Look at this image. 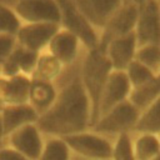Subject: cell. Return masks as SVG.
I'll use <instances>...</instances> for the list:
<instances>
[{
  "label": "cell",
  "mask_w": 160,
  "mask_h": 160,
  "mask_svg": "<svg viewBox=\"0 0 160 160\" xmlns=\"http://www.w3.org/2000/svg\"><path fill=\"white\" fill-rule=\"evenodd\" d=\"M44 136L64 138L91 128V104L80 80V74L72 76L58 89V95L50 109L35 122Z\"/></svg>",
  "instance_id": "1"
},
{
  "label": "cell",
  "mask_w": 160,
  "mask_h": 160,
  "mask_svg": "<svg viewBox=\"0 0 160 160\" xmlns=\"http://www.w3.org/2000/svg\"><path fill=\"white\" fill-rule=\"evenodd\" d=\"M111 71L112 68L104 49L98 46L86 51L79 74L91 104V126L98 120L100 96Z\"/></svg>",
  "instance_id": "2"
},
{
  "label": "cell",
  "mask_w": 160,
  "mask_h": 160,
  "mask_svg": "<svg viewBox=\"0 0 160 160\" xmlns=\"http://www.w3.org/2000/svg\"><path fill=\"white\" fill-rule=\"evenodd\" d=\"M61 139L71 152V160H111L114 140L90 129Z\"/></svg>",
  "instance_id": "3"
},
{
  "label": "cell",
  "mask_w": 160,
  "mask_h": 160,
  "mask_svg": "<svg viewBox=\"0 0 160 160\" xmlns=\"http://www.w3.org/2000/svg\"><path fill=\"white\" fill-rule=\"evenodd\" d=\"M140 110L129 100L110 109L94 122L90 130L115 140L119 135L131 134L139 120Z\"/></svg>",
  "instance_id": "4"
},
{
  "label": "cell",
  "mask_w": 160,
  "mask_h": 160,
  "mask_svg": "<svg viewBox=\"0 0 160 160\" xmlns=\"http://www.w3.org/2000/svg\"><path fill=\"white\" fill-rule=\"evenodd\" d=\"M61 10L60 28L75 35L88 50L96 49L100 42V32L86 20L71 0H58Z\"/></svg>",
  "instance_id": "5"
},
{
  "label": "cell",
  "mask_w": 160,
  "mask_h": 160,
  "mask_svg": "<svg viewBox=\"0 0 160 160\" xmlns=\"http://www.w3.org/2000/svg\"><path fill=\"white\" fill-rule=\"evenodd\" d=\"M134 34L138 45H160V4L158 0H140Z\"/></svg>",
  "instance_id": "6"
},
{
  "label": "cell",
  "mask_w": 160,
  "mask_h": 160,
  "mask_svg": "<svg viewBox=\"0 0 160 160\" xmlns=\"http://www.w3.org/2000/svg\"><path fill=\"white\" fill-rule=\"evenodd\" d=\"M12 10L21 22L59 24L61 10L58 0H18Z\"/></svg>",
  "instance_id": "7"
},
{
  "label": "cell",
  "mask_w": 160,
  "mask_h": 160,
  "mask_svg": "<svg viewBox=\"0 0 160 160\" xmlns=\"http://www.w3.org/2000/svg\"><path fill=\"white\" fill-rule=\"evenodd\" d=\"M60 30L59 24L51 22H22L15 34L16 42L31 51H46L51 39Z\"/></svg>",
  "instance_id": "8"
},
{
  "label": "cell",
  "mask_w": 160,
  "mask_h": 160,
  "mask_svg": "<svg viewBox=\"0 0 160 160\" xmlns=\"http://www.w3.org/2000/svg\"><path fill=\"white\" fill-rule=\"evenodd\" d=\"M45 144V136L36 124L25 125L4 139V145L16 150L30 160H38Z\"/></svg>",
  "instance_id": "9"
},
{
  "label": "cell",
  "mask_w": 160,
  "mask_h": 160,
  "mask_svg": "<svg viewBox=\"0 0 160 160\" xmlns=\"http://www.w3.org/2000/svg\"><path fill=\"white\" fill-rule=\"evenodd\" d=\"M138 4L124 2L120 9L112 15L105 28L100 31L99 48H104L110 40L134 32L136 20H138Z\"/></svg>",
  "instance_id": "10"
},
{
  "label": "cell",
  "mask_w": 160,
  "mask_h": 160,
  "mask_svg": "<svg viewBox=\"0 0 160 160\" xmlns=\"http://www.w3.org/2000/svg\"><path fill=\"white\" fill-rule=\"evenodd\" d=\"M131 89L132 88L130 85V81H129L125 71L112 70L106 80V84H105L101 96H100L98 119H99V116H101L102 114L109 111L110 109L129 100Z\"/></svg>",
  "instance_id": "11"
},
{
  "label": "cell",
  "mask_w": 160,
  "mask_h": 160,
  "mask_svg": "<svg viewBox=\"0 0 160 160\" xmlns=\"http://www.w3.org/2000/svg\"><path fill=\"white\" fill-rule=\"evenodd\" d=\"M74 2L86 20L100 32L124 4V0H75Z\"/></svg>",
  "instance_id": "12"
},
{
  "label": "cell",
  "mask_w": 160,
  "mask_h": 160,
  "mask_svg": "<svg viewBox=\"0 0 160 160\" xmlns=\"http://www.w3.org/2000/svg\"><path fill=\"white\" fill-rule=\"evenodd\" d=\"M138 46L139 45L135 34L130 32L110 40L101 49L105 50L112 70L125 71V69L135 60Z\"/></svg>",
  "instance_id": "13"
},
{
  "label": "cell",
  "mask_w": 160,
  "mask_h": 160,
  "mask_svg": "<svg viewBox=\"0 0 160 160\" xmlns=\"http://www.w3.org/2000/svg\"><path fill=\"white\" fill-rule=\"evenodd\" d=\"M80 46L81 42L75 35L60 28V30L51 39L46 51L65 68L76 60Z\"/></svg>",
  "instance_id": "14"
},
{
  "label": "cell",
  "mask_w": 160,
  "mask_h": 160,
  "mask_svg": "<svg viewBox=\"0 0 160 160\" xmlns=\"http://www.w3.org/2000/svg\"><path fill=\"white\" fill-rule=\"evenodd\" d=\"M39 52L31 51L19 44L14 48L9 58L1 64V75L2 76H14L19 74H24L28 76H31L38 59Z\"/></svg>",
  "instance_id": "15"
},
{
  "label": "cell",
  "mask_w": 160,
  "mask_h": 160,
  "mask_svg": "<svg viewBox=\"0 0 160 160\" xmlns=\"http://www.w3.org/2000/svg\"><path fill=\"white\" fill-rule=\"evenodd\" d=\"M0 118L2 122L4 135L6 138L12 131L25 125L35 124L39 119V115L29 102H25V104L4 105L0 112Z\"/></svg>",
  "instance_id": "16"
},
{
  "label": "cell",
  "mask_w": 160,
  "mask_h": 160,
  "mask_svg": "<svg viewBox=\"0 0 160 160\" xmlns=\"http://www.w3.org/2000/svg\"><path fill=\"white\" fill-rule=\"evenodd\" d=\"M31 76L19 74L0 78V100L4 105L25 104L29 100Z\"/></svg>",
  "instance_id": "17"
},
{
  "label": "cell",
  "mask_w": 160,
  "mask_h": 160,
  "mask_svg": "<svg viewBox=\"0 0 160 160\" xmlns=\"http://www.w3.org/2000/svg\"><path fill=\"white\" fill-rule=\"evenodd\" d=\"M56 95L58 88L55 82L31 78L28 102L32 106V109L38 112L39 116L50 109V106L54 104L56 99Z\"/></svg>",
  "instance_id": "18"
},
{
  "label": "cell",
  "mask_w": 160,
  "mask_h": 160,
  "mask_svg": "<svg viewBox=\"0 0 160 160\" xmlns=\"http://www.w3.org/2000/svg\"><path fill=\"white\" fill-rule=\"evenodd\" d=\"M160 96V74H156L145 84L132 88L129 101L140 111Z\"/></svg>",
  "instance_id": "19"
},
{
  "label": "cell",
  "mask_w": 160,
  "mask_h": 160,
  "mask_svg": "<svg viewBox=\"0 0 160 160\" xmlns=\"http://www.w3.org/2000/svg\"><path fill=\"white\" fill-rule=\"evenodd\" d=\"M131 134H160V96L140 111L139 120Z\"/></svg>",
  "instance_id": "20"
},
{
  "label": "cell",
  "mask_w": 160,
  "mask_h": 160,
  "mask_svg": "<svg viewBox=\"0 0 160 160\" xmlns=\"http://www.w3.org/2000/svg\"><path fill=\"white\" fill-rule=\"evenodd\" d=\"M136 160H152L160 154V139L155 134H131Z\"/></svg>",
  "instance_id": "21"
},
{
  "label": "cell",
  "mask_w": 160,
  "mask_h": 160,
  "mask_svg": "<svg viewBox=\"0 0 160 160\" xmlns=\"http://www.w3.org/2000/svg\"><path fill=\"white\" fill-rule=\"evenodd\" d=\"M62 68L64 66L52 55H50L48 51H44L39 55V59L31 78L55 82V80L60 76Z\"/></svg>",
  "instance_id": "22"
},
{
  "label": "cell",
  "mask_w": 160,
  "mask_h": 160,
  "mask_svg": "<svg viewBox=\"0 0 160 160\" xmlns=\"http://www.w3.org/2000/svg\"><path fill=\"white\" fill-rule=\"evenodd\" d=\"M38 160H71V152L61 138L45 136L44 149Z\"/></svg>",
  "instance_id": "23"
},
{
  "label": "cell",
  "mask_w": 160,
  "mask_h": 160,
  "mask_svg": "<svg viewBox=\"0 0 160 160\" xmlns=\"http://www.w3.org/2000/svg\"><path fill=\"white\" fill-rule=\"evenodd\" d=\"M135 60L152 70L155 74L160 70V45L158 44H149V45H140L138 46Z\"/></svg>",
  "instance_id": "24"
},
{
  "label": "cell",
  "mask_w": 160,
  "mask_h": 160,
  "mask_svg": "<svg viewBox=\"0 0 160 160\" xmlns=\"http://www.w3.org/2000/svg\"><path fill=\"white\" fill-rule=\"evenodd\" d=\"M125 74H126L129 81H130L131 88L140 86V85L145 84L146 81H149L151 78H154L156 75L152 70H150L149 68H146L145 65L139 62L138 60H134L125 69Z\"/></svg>",
  "instance_id": "25"
},
{
  "label": "cell",
  "mask_w": 160,
  "mask_h": 160,
  "mask_svg": "<svg viewBox=\"0 0 160 160\" xmlns=\"http://www.w3.org/2000/svg\"><path fill=\"white\" fill-rule=\"evenodd\" d=\"M111 160H136L134 155V150H132L131 134L119 135L114 140Z\"/></svg>",
  "instance_id": "26"
},
{
  "label": "cell",
  "mask_w": 160,
  "mask_h": 160,
  "mask_svg": "<svg viewBox=\"0 0 160 160\" xmlns=\"http://www.w3.org/2000/svg\"><path fill=\"white\" fill-rule=\"evenodd\" d=\"M22 22L16 16L15 11L0 2V34H16Z\"/></svg>",
  "instance_id": "27"
},
{
  "label": "cell",
  "mask_w": 160,
  "mask_h": 160,
  "mask_svg": "<svg viewBox=\"0 0 160 160\" xmlns=\"http://www.w3.org/2000/svg\"><path fill=\"white\" fill-rule=\"evenodd\" d=\"M16 38L14 34H0V66L9 58L14 48L16 46Z\"/></svg>",
  "instance_id": "28"
},
{
  "label": "cell",
  "mask_w": 160,
  "mask_h": 160,
  "mask_svg": "<svg viewBox=\"0 0 160 160\" xmlns=\"http://www.w3.org/2000/svg\"><path fill=\"white\" fill-rule=\"evenodd\" d=\"M0 160H30L28 158H25L24 155H21L20 152H18L16 150L2 145L0 148Z\"/></svg>",
  "instance_id": "29"
},
{
  "label": "cell",
  "mask_w": 160,
  "mask_h": 160,
  "mask_svg": "<svg viewBox=\"0 0 160 160\" xmlns=\"http://www.w3.org/2000/svg\"><path fill=\"white\" fill-rule=\"evenodd\" d=\"M4 139H5V135H4V129H2V122H1V118H0V148L4 145Z\"/></svg>",
  "instance_id": "30"
},
{
  "label": "cell",
  "mask_w": 160,
  "mask_h": 160,
  "mask_svg": "<svg viewBox=\"0 0 160 160\" xmlns=\"http://www.w3.org/2000/svg\"><path fill=\"white\" fill-rule=\"evenodd\" d=\"M124 2H135V4H139L140 0H124Z\"/></svg>",
  "instance_id": "31"
},
{
  "label": "cell",
  "mask_w": 160,
  "mask_h": 160,
  "mask_svg": "<svg viewBox=\"0 0 160 160\" xmlns=\"http://www.w3.org/2000/svg\"><path fill=\"white\" fill-rule=\"evenodd\" d=\"M2 108H4V102L0 100V112H1V110H2Z\"/></svg>",
  "instance_id": "32"
},
{
  "label": "cell",
  "mask_w": 160,
  "mask_h": 160,
  "mask_svg": "<svg viewBox=\"0 0 160 160\" xmlns=\"http://www.w3.org/2000/svg\"><path fill=\"white\" fill-rule=\"evenodd\" d=\"M152 160H160V154H159V155H158V156H155V158H154V159H152Z\"/></svg>",
  "instance_id": "33"
},
{
  "label": "cell",
  "mask_w": 160,
  "mask_h": 160,
  "mask_svg": "<svg viewBox=\"0 0 160 160\" xmlns=\"http://www.w3.org/2000/svg\"><path fill=\"white\" fill-rule=\"evenodd\" d=\"M2 75H1V66H0V78H1Z\"/></svg>",
  "instance_id": "34"
},
{
  "label": "cell",
  "mask_w": 160,
  "mask_h": 160,
  "mask_svg": "<svg viewBox=\"0 0 160 160\" xmlns=\"http://www.w3.org/2000/svg\"><path fill=\"white\" fill-rule=\"evenodd\" d=\"M159 139H160V134H159Z\"/></svg>",
  "instance_id": "35"
},
{
  "label": "cell",
  "mask_w": 160,
  "mask_h": 160,
  "mask_svg": "<svg viewBox=\"0 0 160 160\" xmlns=\"http://www.w3.org/2000/svg\"><path fill=\"white\" fill-rule=\"evenodd\" d=\"M158 1H159V4H160V0H158Z\"/></svg>",
  "instance_id": "36"
}]
</instances>
